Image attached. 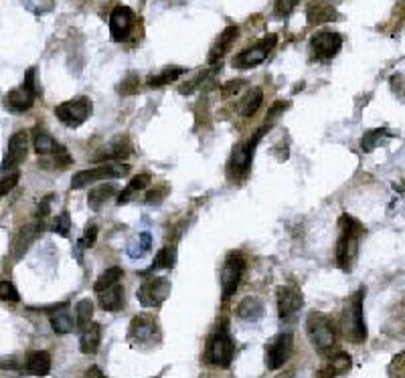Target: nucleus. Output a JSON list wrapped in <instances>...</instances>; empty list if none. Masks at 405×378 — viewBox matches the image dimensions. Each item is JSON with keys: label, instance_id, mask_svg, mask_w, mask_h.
I'll use <instances>...</instances> for the list:
<instances>
[{"label": "nucleus", "instance_id": "obj_32", "mask_svg": "<svg viewBox=\"0 0 405 378\" xmlns=\"http://www.w3.org/2000/svg\"><path fill=\"white\" fill-rule=\"evenodd\" d=\"M59 146H61V144H57V142H55V138H53L49 132H45V130H37V132H35V138H33V148H35V152L39 154L41 158H45V156H53Z\"/></svg>", "mask_w": 405, "mask_h": 378}, {"label": "nucleus", "instance_id": "obj_43", "mask_svg": "<svg viewBox=\"0 0 405 378\" xmlns=\"http://www.w3.org/2000/svg\"><path fill=\"white\" fill-rule=\"evenodd\" d=\"M243 87H248V81H243V79H233V81H227L223 87H221V94H223V97H229V95H237Z\"/></svg>", "mask_w": 405, "mask_h": 378}, {"label": "nucleus", "instance_id": "obj_7", "mask_svg": "<svg viewBox=\"0 0 405 378\" xmlns=\"http://www.w3.org/2000/svg\"><path fill=\"white\" fill-rule=\"evenodd\" d=\"M128 340L132 342V346L142 348V350L158 346L160 344V330H158V324L155 321V318L148 316V314L136 316L132 324H130V328H128Z\"/></svg>", "mask_w": 405, "mask_h": 378}, {"label": "nucleus", "instance_id": "obj_12", "mask_svg": "<svg viewBox=\"0 0 405 378\" xmlns=\"http://www.w3.org/2000/svg\"><path fill=\"white\" fill-rule=\"evenodd\" d=\"M278 37L276 35H268L264 37L257 45H253L250 49H243L239 55H235L233 59V67L237 69H251V67H257L260 63H264L266 57L270 55V51L276 47Z\"/></svg>", "mask_w": 405, "mask_h": 378}, {"label": "nucleus", "instance_id": "obj_6", "mask_svg": "<svg viewBox=\"0 0 405 378\" xmlns=\"http://www.w3.org/2000/svg\"><path fill=\"white\" fill-rule=\"evenodd\" d=\"M37 101V85H35V67H31L24 75V81L17 89L8 92L4 97V108L13 114L29 112Z\"/></svg>", "mask_w": 405, "mask_h": 378}, {"label": "nucleus", "instance_id": "obj_47", "mask_svg": "<svg viewBox=\"0 0 405 378\" xmlns=\"http://www.w3.org/2000/svg\"><path fill=\"white\" fill-rule=\"evenodd\" d=\"M51 201H53V196H45L43 201H41L39 208H37V219H45L47 215H49V205H51Z\"/></svg>", "mask_w": 405, "mask_h": 378}, {"label": "nucleus", "instance_id": "obj_50", "mask_svg": "<svg viewBox=\"0 0 405 378\" xmlns=\"http://www.w3.org/2000/svg\"><path fill=\"white\" fill-rule=\"evenodd\" d=\"M393 321H399V334H405V303H402V310H399V320H393Z\"/></svg>", "mask_w": 405, "mask_h": 378}, {"label": "nucleus", "instance_id": "obj_19", "mask_svg": "<svg viewBox=\"0 0 405 378\" xmlns=\"http://www.w3.org/2000/svg\"><path fill=\"white\" fill-rule=\"evenodd\" d=\"M41 233H43V221L37 219L35 223H29L27 227H22L17 233V237H15V241H13V255L19 259L24 255V251L31 247V243L39 237Z\"/></svg>", "mask_w": 405, "mask_h": 378}, {"label": "nucleus", "instance_id": "obj_24", "mask_svg": "<svg viewBox=\"0 0 405 378\" xmlns=\"http://www.w3.org/2000/svg\"><path fill=\"white\" fill-rule=\"evenodd\" d=\"M350 364H353V360H350V356H348L347 352H336V354H334V356H332V358L328 360L327 364L322 366V370H320V378L341 377V375L348 372Z\"/></svg>", "mask_w": 405, "mask_h": 378}, {"label": "nucleus", "instance_id": "obj_44", "mask_svg": "<svg viewBox=\"0 0 405 378\" xmlns=\"http://www.w3.org/2000/svg\"><path fill=\"white\" fill-rule=\"evenodd\" d=\"M298 4V0H276V17H288L294 10V6Z\"/></svg>", "mask_w": 405, "mask_h": 378}, {"label": "nucleus", "instance_id": "obj_41", "mask_svg": "<svg viewBox=\"0 0 405 378\" xmlns=\"http://www.w3.org/2000/svg\"><path fill=\"white\" fill-rule=\"evenodd\" d=\"M0 302L8 303L20 302V293L17 291L15 284H10V282H0Z\"/></svg>", "mask_w": 405, "mask_h": 378}, {"label": "nucleus", "instance_id": "obj_30", "mask_svg": "<svg viewBox=\"0 0 405 378\" xmlns=\"http://www.w3.org/2000/svg\"><path fill=\"white\" fill-rule=\"evenodd\" d=\"M262 101H264V92L260 87H253L237 103V112L243 117H251V115L257 114V110L262 108Z\"/></svg>", "mask_w": 405, "mask_h": 378}, {"label": "nucleus", "instance_id": "obj_49", "mask_svg": "<svg viewBox=\"0 0 405 378\" xmlns=\"http://www.w3.org/2000/svg\"><path fill=\"white\" fill-rule=\"evenodd\" d=\"M83 378H108V377L101 372V368H99V366H90V368H87V372H85V377Z\"/></svg>", "mask_w": 405, "mask_h": 378}, {"label": "nucleus", "instance_id": "obj_18", "mask_svg": "<svg viewBox=\"0 0 405 378\" xmlns=\"http://www.w3.org/2000/svg\"><path fill=\"white\" fill-rule=\"evenodd\" d=\"M132 152V146H130V140L128 136H116L112 142H108L101 150L96 154V162H112V160H124L128 154Z\"/></svg>", "mask_w": 405, "mask_h": 378}, {"label": "nucleus", "instance_id": "obj_31", "mask_svg": "<svg viewBox=\"0 0 405 378\" xmlns=\"http://www.w3.org/2000/svg\"><path fill=\"white\" fill-rule=\"evenodd\" d=\"M118 192L116 184H110V182H106V184H99L96 189L90 190V194H87V205L92 210H99V208L104 207L110 198H114Z\"/></svg>", "mask_w": 405, "mask_h": 378}, {"label": "nucleus", "instance_id": "obj_36", "mask_svg": "<svg viewBox=\"0 0 405 378\" xmlns=\"http://www.w3.org/2000/svg\"><path fill=\"white\" fill-rule=\"evenodd\" d=\"M387 136H391V132L387 130V128H375V130H369V132L363 136V140H361V148L365 152H373L381 142H383V138Z\"/></svg>", "mask_w": 405, "mask_h": 378}, {"label": "nucleus", "instance_id": "obj_8", "mask_svg": "<svg viewBox=\"0 0 405 378\" xmlns=\"http://www.w3.org/2000/svg\"><path fill=\"white\" fill-rule=\"evenodd\" d=\"M55 115H57L59 122L65 124L67 128H79L92 115V99L81 95L76 99L63 101L55 108Z\"/></svg>", "mask_w": 405, "mask_h": 378}, {"label": "nucleus", "instance_id": "obj_14", "mask_svg": "<svg viewBox=\"0 0 405 378\" xmlns=\"http://www.w3.org/2000/svg\"><path fill=\"white\" fill-rule=\"evenodd\" d=\"M278 316L282 321H290L304 305L302 291L294 285H282L278 289Z\"/></svg>", "mask_w": 405, "mask_h": 378}, {"label": "nucleus", "instance_id": "obj_13", "mask_svg": "<svg viewBox=\"0 0 405 378\" xmlns=\"http://www.w3.org/2000/svg\"><path fill=\"white\" fill-rule=\"evenodd\" d=\"M294 350V338L292 334H278L273 340L266 346V366L270 370H280L286 366Z\"/></svg>", "mask_w": 405, "mask_h": 378}, {"label": "nucleus", "instance_id": "obj_42", "mask_svg": "<svg viewBox=\"0 0 405 378\" xmlns=\"http://www.w3.org/2000/svg\"><path fill=\"white\" fill-rule=\"evenodd\" d=\"M51 228L61 235V237H69V228H71V217H69V212H61L57 219L53 221V225Z\"/></svg>", "mask_w": 405, "mask_h": 378}, {"label": "nucleus", "instance_id": "obj_1", "mask_svg": "<svg viewBox=\"0 0 405 378\" xmlns=\"http://www.w3.org/2000/svg\"><path fill=\"white\" fill-rule=\"evenodd\" d=\"M284 108H288V103H276L273 108H271L270 117L262 124V128L257 130V132L251 136L250 140H246L243 144H239L232 154V160H229V174H232V178L235 180H241V178H246L248 176V172L251 168V160H253V152L257 148V144H260V140L266 136V132H270V124L273 122V117L280 114Z\"/></svg>", "mask_w": 405, "mask_h": 378}, {"label": "nucleus", "instance_id": "obj_22", "mask_svg": "<svg viewBox=\"0 0 405 378\" xmlns=\"http://www.w3.org/2000/svg\"><path fill=\"white\" fill-rule=\"evenodd\" d=\"M99 342H101V326L92 321L90 326L83 328L81 332V338H79V350L83 354H96L97 348H99Z\"/></svg>", "mask_w": 405, "mask_h": 378}, {"label": "nucleus", "instance_id": "obj_20", "mask_svg": "<svg viewBox=\"0 0 405 378\" xmlns=\"http://www.w3.org/2000/svg\"><path fill=\"white\" fill-rule=\"evenodd\" d=\"M24 370L35 377H47L51 372V354L47 350H31L24 356Z\"/></svg>", "mask_w": 405, "mask_h": 378}, {"label": "nucleus", "instance_id": "obj_2", "mask_svg": "<svg viewBox=\"0 0 405 378\" xmlns=\"http://www.w3.org/2000/svg\"><path fill=\"white\" fill-rule=\"evenodd\" d=\"M339 225H341V237L336 243V265H339V269L348 271L355 257H357L359 241L367 233V228L363 227L361 221H357L350 215H343L339 219Z\"/></svg>", "mask_w": 405, "mask_h": 378}, {"label": "nucleus", "instance_id": "obj_34", "mask_svg": "<svg viewBox=\"0 0 405 378\" xmlns=\"http://www.w3.org/2000/svg\"><path fill=\"white\" fill-rule=\"evenodd\" d=\"M150 249H152V237H150V233H142L140 237H136L134 241H130L128 255H130L132 259H140V257H144L146 253H150Z\"/></svg>", "mask_w": 405, "mask_h": 378}, {"label": "nucleus", "instance_id": "obj_15", "mask_svg": "<svg viewBox=\"0 0 405 378\" xmlns=\"http://www.w3.org/2000/svg\"><path fill=\"white\" fill-rule=\"evenodd\" d=\"M310 47H312V53H314L316 61H330L339 55V51L343 47V37L339 33H332V31H322V33H316L312 37Z\"/></svg>", "mask_w": 405, "mask_h": 378}, {"label": "nucleus", "instance_id": "obj_11", "mask_svg": "<svg viewBox=\"0 0 405 378\" xmlns=\"http://www.w3.org/2000/svg\"><path fill=\"white\" fill-rule=\"evenodd\" d=\"M171 296V282L166 277H150L138 287L136 298L144 307H158Z\"/></svg>", "mask_w": 405, "mask_h": 378}, {"label": "nucleus", "instance_id": "obj_21", "mask_svg": "<svg viewBox=\"0 0 405 378\" xmlns=\"http://www.w3.org/2000/svg\"><path fill=\"white\" fill-rule=\"evenodd\" d=\"M150 180H152V174H150V172H140V174H136L134 178L126 184V189L120 190L118 205H126V203H130L138 192L146 190V187L150 184Z\"/></svg>", "mask_w": 405, "mask_h": 378}, {"label": "nucleus", "instance_id": "obj_46", "mask_svg": "<svg viewBox=\"0 0 405 378\" xmlns=\"http://www.w3.org/2000/svg\"><path fill=\"white\" fill-rule=\"evenodd\" d=\"M166 192H169V187H166V184H160V187H156V189L148 192L146 201H148V203H160V201L166 196Z\"/></svg>", "mask_w": 405, "mask_h": 378}, {"label": "nucleus", "instance_id": "obj_25", "mask_svg": "<svg viewBox=\"0 0 405 378\" xmlns=\"http://www.w3.org/2000/svg\"><path fill=\"white\" fill-rule=\"evenodd\" d=\"M51 328L57 332L59 336H65V334H71L76 328H78V324L73 321V316L67 312V303H63L59 310H55L53 314H51Z\"/></svg>", "mask_w": 405, "mask_h": 378}, {"label": "nucleus", "instance_id": "obj_38", "mask_svg": "<svg viewBox=\"0 0 405 378\" xmlns=\"http://www.w3.org/2000/svg\"><path fill=\"white\" fill-rule=\"evenodd\" d=\"M22 2V6L29 10V13H33V15H49V13H53V8H55V2L57 0H20Z\"/></svg>", "mask_w": 405, "mask_h": 378}, {"label": "nucleus", "instance_id": "obj_51", "mask_svg": "<svg viewBox=\"0 0 405 378\" xmlns=\"http://www.w3.org/2000/svg\"><path fill=\"white\" fill-rule=\"evenodd\" d=\"M278 378H294V375H292V372H284V375H280Z\"/></svg>", "mask_w": 405, "mask_h": 378}, {"label": "nucleus", "instance_id": "obj_26", "mask_svg": "<svg viewBox=\"0 0 405 378\" xmlns=\"http://www.w3.org/2000/svg\"><path fill=\"white\" fill-rule=\"evenodd\" d=\"M237 37H239V29H237V27H227V29L223 31V35L219 37V41L213 45L211 53H209V63H217L219 59L223 57V55L232 49V45L235 43Z\"/></svg>", "mask_w": 405, "mask_h": 378}, {"label": "nucleus", "instance_id": "obj_9", "mask_svg": "<svg viewBox=\"0 0 405 378\" xmlns=\"http://www.w3.org/2000/svg\"><path fill=\"white\" fill-rule=\"evenodd\" d=\"M130 172L128 164H114V162H108V164H101L96 168H90V170H81L78 174H73L71 178V189L79 190L92 182L97 180H112V178H120V176H126Z\"/></svg>", "mask_w": 405, "mask_h": 378}, {"label": "nucleus", "instance_id": "obj_37", "mask_svg": "<svg viewBox=\"0 0 405 378\" xmlns=\"http://www.w3.org/2000/svg\"><path fill=\"white\" fill-rule=\"evenodd\" d=\"M92 316H94V302L92 300H81L76 305V324L78 328H85L92 324Z\"/></svg>", "mask_w": 405, "mask_h": 378}, {"label": "nucleus", "instance_id": "obj_29", "mask_svg": "<svg viewBox=\"0 0 405 378\" xmlns=\"http://www.w3.org/2000/svg\"><path fill=\"white\" fill-rule=\"evenodd\" d=\"M235 316L248 321L260 320L264 316V303H262L260 298H253V296L251 298H243L241 303L237 305V310H235Z\"/></svg>", "mask_w": 405, "mask_h": 378}, {"label": "nucleus", "instance_id": "obj_45", "mask_svg": "<svg viewBox=\"0 0 405 378\" xmlns=\"http://www.w3.org/2000/svg\"><path fill=\"white\" fill-rule=\"evenodd\" d=\"M96 239H97V227L96 225H87L85 231H83V237H81V245L85 247V249H90V247L96 245Z\"/></svg>", "mask_w": 405, "mask_h": 378}, {"label": "nucleus", "instance_id": "obj_27", "mask_svg": "<svg viewBox=\"0 0 405 378\" xmlns=\"http://www.w3.org/2000/svg\"><path fill=\"white\" fill-rule=\"evenodd\" d=\"M174 263H176V247L173 245L162 247V249L155 255L152 265H150L148 269L140 271V275L144 277V275H152V273L158 271V269H171V267H174Z\"/></svg>", "mask_w": 405, "mask_h": 378}, {"label": "nucleus", "instance_id": "obj_5", "mask_svg": "<svg viewBox=\"0 0 405 378\" xmlns=\"http://www.w3.org/2000/svg\"><path fill=\"white\" fill-rule=\"evenodd\" d=\"M306 334H308L310 344L318 352H328L334 346V340H336L332 320L328 318L327 314H320V312H310L308 314Z\"/></svg>", "mask_w": 405, "mask_h": 378}, {"label": "nucleus", "instance_id": "obj_4", "mask_svg": "<svg viewBox=\"0 0 405 378\" xmlns=\"http://www.w3.org/2000/svg\"><path fill=\"white\" fill-rule=\"evenodd\" d=\"M365 287L353 293L345 310H343V334L353 344H361L367 340V324L363 314V302H365Z\"/></svg>", "mask_w": 405, "mask_h": 378}, {"label": "nucleus", "instance_id": "obj_10", "mask_svg": "<svg viewBox=\"0 0 405 378\" xmlns=\"http://www.w3.org/2000/svg\"><path fill=\"white\" fill-rule=\"evenodd\" d=\"M243 271H246V259H243V255H241V253L227 255L225 263L221 267V275H219L221 293H223V300H225V302L237 291L239 282H241V277H243Z\"/></svg>", "mask_w": 405, "mask_h": 378}, {"label": "nucleus", "instance_id": "obj_35", "mask_svg": "<svg viewBox=\"0 0 405 378\" xmlns=\"http://www.w3.org/2000/svg\"><path fill=\"white\" fill-rule=\"evenodd\" d=\"M122 275H124V271H122L120 267H110V269H106V271L97 277L96 284H94L96 293L104 291V289H108V287H112V285L120 284Z\"/></svg>", "mask_w": 405, "mask_h": 378}, {"label": "nucleus", "instance_id": "obj_40", "mask_svg": "<svg viewBox=\"0 0 405 378\" xmlns=\"http://www.w3.org/2000/svg\"><path fill=\"white\" fill-rule=\"evenodd\" d=\"M387 375H389V378H405V350L399 352L397 356H393L389 368H387Z\"/></svg>", "mask_w": 405, "mask_h": 378}, {"label": "nucleus", "instance_id": "obj_33", "mask_svg": "<svg viewBox=\"0 0 405 378\" xmlns=\"http://www.w3.org/2000/svg\"><path fill=\"white\" fill-rule=\"evenodd\" d=\"M185 73H187V69H185V67H176V65H173V67L162 69L158 75L150 77V79H148V85H150V87H160V85L173 83V81H176L178 77H183Z\"/></svg>", "mask_w": 405, "mask_h": 378}, {"label": "nucleus", "instance_id": "obj_28", "mask_svg": "<svg viewBox=\"0 0 405 378\" xmlns=\"http://www.w3.org/2000/svg\"><path fill=\"white\" fill-rule=\"evenodd\" d=\"M306 17H308L310 24H325V22L339 19L336 10L327 2H312L306 8Z\"/></svg>", "mask_w": 405, "mask_h": 378}, {"label": "nucleus", "instance_id": "obj_16", "mask_svg": "<svg viewBox=\"0 0 405 378\" xmlns=\"http://www.w3.org/2000/svg\"><path fill=\"white\" fill-rule=\"evenodd\" d=\"M27 152H29V133L24 130L13 133V138L8 140V148L4 154V160L0 164V172H10L15 166H19L20 162L27 158Z\"/></svg>", "mask_w": 405, "mask_h": 378}, {"label": "nucleus", "instance_id": "obj_48", "mask_svg": "<svg viewBox=\"0 0 405 378\" xmlns=\"http://www.w3.org/2000/svg\"><path fill=\"white\" fill-rule=\"evenodd\" d=\"M134 89H136V77H128V79H126V83L120 87V92H122L124 95L134 94Z\"/></svg>", "mask_w": 405, "mask_h": 378}, {"label": "nucleus", "instance_id": "obj_23", "mask_svg": "<svg viewBox=\"0 0 405 378\" xmlns=\"http://www.w3.org/2000/svg\"><path fill=\"white\" fill-rule=\"evenodd\" d=\"M97 300H99V307H101V310H106V312H118V310H122V305H124V289H122L120 284L112 285V287L99 291V293H97Z\"/></svg>", "mask_w": 405, "mask_h": 378}, {"label": "nucleus", "instance_id": "obj_17", "mask_svg": "<svg viewBox=\"0 0 405 378\" xmlns=\"http://www.w3.org/2000/svg\"><path fill=\"white\" fill-rule=\"evenodd\" d=\"M136 15L128 6H116L110 15V35L114 41H126L130 31L134 29Z\"/></svg>", "mask_w": 405, "mask_h": 378}, {"label": "nucleus", "instance_id": "obj_39", "mask_svg": "<svg viewBox=\"0 0 405 378\" xmlns=\"http://www.w3.org/2000/svg\"><path fill=\"white\" fill-rule=\"evenodd\" d=\"M19 180H20L19 170H10L8 174H4V176L0 178V198L6 196L10 190H15V187L19 184Z\"/></svg>", "mask_w": 405, "mask_h": 378}, {"label": "nucleus", "instance_id": "obj_3", "mask_svg": "<svg viewBox=\"0 0 405 378\" xmlns=\"http://www.w3.org/2000/svg\"><path fill=\"white\" fill-rule=\"evenodd\" d=\"M233 358H235V342H233L232 332H229V321L221 320L217 330L207 340L203 360H205V364L215 366V368H229Z\"/></svg>", "mask_w": 405, "mask_h": 378}]
</instances>
